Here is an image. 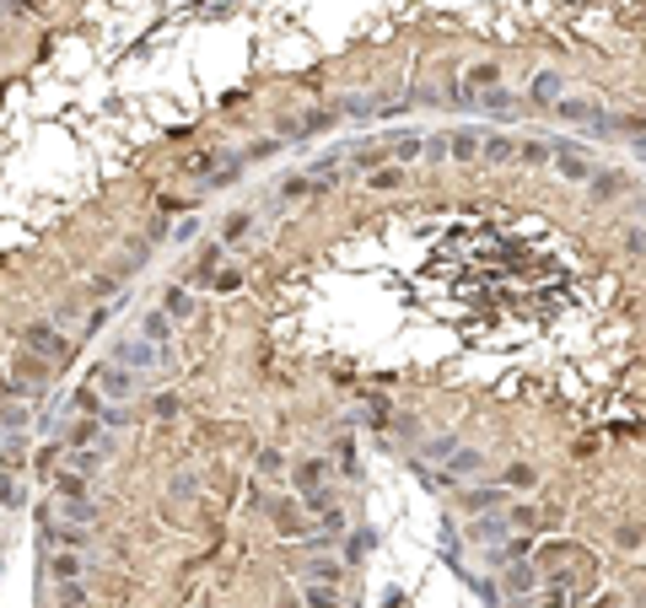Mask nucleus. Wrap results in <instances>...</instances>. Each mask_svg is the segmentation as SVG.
<instances>
[{"mask_svg": "<svg viewBox=\"0 0 646 608\" xmlns=\"http://www.w3.org/2000/svg\"><path fill=\"white\" fill-rule=\"evenodd\" d=\"M625 188H631V178H625V173H592V178H588L592 205H609V199H620Z\"/></svg>", "mask_w": 646, "mask_h": 608, "instance_id": "3", "label": "nucleus"}, {"mask_svg": "<svg viewBox=\"0 0 646 608\" xmlns=\"http://www.w3.org/2000/svg\"><path fill=\"white\" fill-rule=\"evenodd\" d=\"M518 157H523V162H533V167H544V162H549L555 151H549L544 140H518Z\"/></svg>", "mask_w": 646, "mask_h": 608, "instance_id": "9", "label": "nucleus"}, {"mask_svg": "<svg viewBox=\"0 0 646 608\" xmlns=\"http://www.w3.org/2000/svg\"><path fill=\"white\" fill-rule=\"evenodd\" d=\"M469 86H501V65H496V60L469 65Z\"/></svg>", "mask_w": 646, "mask_h": 608, "instance_id": "8", "label": "nucleus"}, {"mask_svg": "<svg viewBox=\"0 0 646 608\" xmlns=\"http://www.w3.org/2000/svg\"><path fill=\"white\" fill-rule=\"evenodd\" d=\"M528 97H533V108H555V103L566 97V76H560V70H538L528 81Z\"/></svg>", "mask_w": 646, "mask_h": 608, "instance_id": "2", "label": "nucleus"}, {"mask_svg": "<svg viewBox=\"0 0 646 608\" xmlns=\"http://www.w3.org/2000/svg\"><path fill=\"white\" fill-rule=\"evenodd\" d=\"M162 307H168V318H189V312H194V291H183V286H168Z\"/></svg>", "mask_w": 646, "mask_h": 608, "instance_id": "6", "label": "nucleus"}, {"mask_svg": "<svg viewBox=\"0 0 646 608\" xmlns=\"http://www.w3.org/2000/svg\"><path fill=\"white\" fill-rule=\"evenodd\" d=\"M0 506H22V485L11 474H0Z\"/></svg>", "mask_w": 646, "mask_h": 608, "instance_id": "10", "label": "nucleus"}, {"mask_svg": "<svg viewBox=\"0 0 646 608\" xmlns=\"http://www.w3.org/2000/svg\"><path fill=\"white\" fill-rule=\"evenodd\" d=\"M485 157L490 162H512L518 157V140L512 135H485Z\"/></svg>", "mask_w": 646, "mask_h": 608, "instance_id": "7", "label": "nucleus"}, {"mask_svg": "<svg viewBox=\"0 0 646 608\" xmlns=\"http://www.w3.org/2000/svg\"><path fill=\"white\" fill-rule=\"evenodd\" d=\"M22 356H38V361H70L76 350H70V339L59 334L49 318H33V323H22Z\"/></svg>", "mask_w": 646, "mask_h": 608, "instance_id": "1", "label": "nucleus"}, {"mask_svg": "<svg viewBox=\"0 0 646 608\" xmlns=\"http://www.w3.org/2000/svg\"><path fill=\"white\" fill-rule=\"evenodd\" d=\"M479 469H485V452H479V447H453V458H447V474H453V480H469Z\"/></svg>", "mask_w": 646, "mask_h": 608, "instance_id": "4", "label": "nucleus"}, {"mask_svg": "<svg viewBox=\"0 0 646 608\" xmlns=\"http://www.w3.org/2000/svg\"><path fill=\"white\" fill-rule=\"evenodd\" d=\"M447 146H453V157H458V162H474V157H485V135H469V129H458V135H453Z\"/></svg>", "mask_w": 646, "mask_h": 608, "instance_id": "5", "label": "nucleus"}]
</instances>
